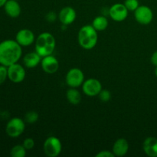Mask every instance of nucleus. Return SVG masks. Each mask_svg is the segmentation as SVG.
Listing matches in <instances>:
<instances>
[{
  "mask_svg": "<svg viewBox=\"0 0 157 157\" xmlns=\"http://www.w3.org/2000/svg\"><path fill=\"white\" fill-rule=\"evenodd\" d=\"M22 56V47L12 39L0 42V64L6 67L17 63Z\"/></svg>",
  "mask_w": 157,
  "mask_h": 157,
  "instance_id": "1",
  "label": "nucleus"
},
{
  "mask_svg": "<svg viewBox=\"0 0 157 157\" xmlns=\"http://www.w3.org/2000/svg\"><path fill=\"white\" fill-rule=\"evenodd\" d=\"M56 46L55 36L50 32H42L35 40V52L41 57L53 54Z\"/></svg>",
  "mask_w": 157,
  "mask_h": 157,
  "instance_id": "2",
  "label": "nucleus"
},
{
  "mask_svg": "<svg viewBox=\"0 0 157 157\" xmlns=\"http://www.w3.org/2000/svg\"><path fill=\"white\" fill-rule=\"evenodd\" d=\"M98 31L92 25H86L82 26L78 32V43L82 48L85 50H91L98 44Z\"/></svg>",
  "mask_w": 157,
  "mask_h": 157,
  "instance_id": "3",
  "label": "nucleus"
},
{
  "mask_svg": "<svg viewBox=\"0 0 157 157\" xmlns=\"http://www.w3.org/2000/svg\"><path fill=\"white\" fill-rule=\"evenodd\" d=\"M25 130V123L20 117L9 120L6 126V133L9 137L16 138L21 136Z\"/></svg>",
  "mask_w": 157,
  "mask_h": 157,
  "instance_id": "4",
  "label": "nucleus"
},
{
  "mask_svg": "<svg viewBox=\"0 0 157 157\" xmlns=\"http://www.w3.org/2000/svg\"><path fill=\"white\" fill-rule=\"evenodd\" d=\"M43 150L44 154L47 156L57 157L61 154L62 150V144L58 137L51 136L44 140Z\"/></svg>",
  "mask_w": 157,
  "mask_h": 157,
  "instance_id": "5",
  "label": "nucleus"
},
{
  "mask_svg": "<svg viewBox=\"0 0 157 157\" xmlns=\"http://www.w3.org/2000/svg\"><path fill=\"white\" fill-rule=\"evenodd\" d=\"M84 80V74L80 68L73 67L67 71L65 77V81L70 87H78L82 86Z\"/></svg>",
  "mask_w": 157,
  "mask_h": 157,
  "instance_id": "6",
  "label": "nucleus"
},
{
  "mask_svg": "<svg viewBox=\"0 0 157 157\" xmlns=\"http://www.w3.org/2000/svg\"><path fill=\"white\" fill-rule=\"evenodd\" d=\"M8 79L15 84L22 82L26 76V71L25 67L18 62L7 67Z\"/></svg>",
  "mask_w": 157,
  "mask_h": 157,
  "instance_id": "7",
  "label": "nucleus"
},
{
  "mask_svg": "<svg viewBox=\"0 0 157 157\" xmlns=\"http://www.w3.org/2000/svg\"><path fill=\"white\" fill-rule=\"evenodd\" d=\"M134 17L139 24L147 25L150 24L153 19V12L150 7L147 6H140L134 11Z\"/></svg>",
  "mask_w": 157,
  "mask_h": 157,
  "instance_id": "8",
  "label": "nucleus"
},
{
  "mask_svg": "<svg viewBox=\"0 0 157 157\" xmlns=\"http://www.w3.org/2000/svg\"><path fill=\"white\" fill-rule=\"evenodd\" d=\"M81 87L84 94L88 97L98 96L103 89L101 81L96 78H89L85 80Z\"/></svg>",
  "mask_w": 157,
  "mask_h": 157,
  "instance_id": "9",
  "label": "nucleus"
},
{
  "mask_svg": "<svg viewBox=\"0 0 157 157\" xmlns=\"http://www.w3.org/2000/svg\"><path fill=\"white\" fill-rule=\"evenodd\" d=\"M128 9L122 3H115L109 9V15L115 21H123L128 16Z\"/></svg>",
  "mask_w": 157,
  "mask_h": 157,
  "instance_id": "10",
  "label": "nucleus"
},
{
  "mask_svg": "<svg viewBox=\"0 0 157 157\" xmlns=\"http://www.w3.org/2000/svg\"><path fill=\"white\" fill-rule=\"evenodd\" d=\"M15 41L21 47H28V46L32 45L35 41V34L30 29H22L16 33Z\"/></svg>",
  "mask_w": 157,
  "mask_h": 157,
  "instance_id": "11",
  "label": "nucleus"
},
{
  "mask_svg": "<svg viewBox=\"0 0 157 157\" xmlns=\"http://www.w3.org/2000/svg\"><path fill=\"white\" fill-rule=\"evenodd\" d=\"M41 66L45 73L52 75L56 73L59 69V61L52 55H48L41 58Z\"/></svg>",
  "mask_w": 157,
  "mask_h": 157,
  "instance_id": "12",
  "label": "nucleus"
},
{
  "mask_svg": "<svg viewBox=\"0 0 157 157\" xmlns=\"http://www.w3.org/2000/svg\"><path fill=\"white\" fill-rule=\"evenodd\" d=\"M77 17L76 11L71 6H66L61 9L58 14V19L62 25H69L75 21Z\"/></svg>",
  "mask_w": 157,
  "mask_h": 157,
  "instance_id": "13",
  "label": "nucleus"
},
{
  "mask_svg": "<svg viewBox=\"0 0 157 157\" xmlns=\"http://www.w3.org/2000/svg\"><path fill=\"white\" fill-rule=\"evenodd\" d=\"M4 10L8 16L16 18L21 15V8L18 0H8L4 6Z\"/></svg>",
  "mask_w": 157,
  "mask_h": 157,
  "instance_id": "14",
  "label": "nucleus"
},
{
  "mask_svg": "<svg viewBox=\"0 0 157 157\" xmlns=\"http://www.w3.org/2000/svg\"><path fill=\"white\" fill-rule=\"evenodd\" d=\"M143 150L147 156L157 157V138L154 136L146 138L143 144Z\"/></svg>",
  "mask_w": 157,
  "mask_h": 157,
  "instance_id": "15",
  "label": "nucleus"
},
{
  "mask_svg": "<svg viewBox=\"0 0 157 157\" xmlns=\"http://www.w3.org/2000/svg\"><path fill=\"white\" fill-rule=\"evenodd\" d=\"M129 150V143L124 138H119L113 144L112 152L115 156H124Z\"/></svg>",
  "mask_w": 157,
  "mask_h": 157,
  "instance_id": "16",
  "label": "nucleus"
},
{
  "mask_svg": "<svg viewBox=\"0 0 157 157\" xmlns=\"http://www.w3.org/2000/svg\"><path fill=\"white\" fill-rule=\"evenodd\" d=\"M41 57L36 52H29L23 58V64L28 68H35L41 64Z\"/></svg>",
  "mask_w": 157,
  "mask_h": 157,
  "instance_id": "17",
  "label": "nucleus"
},
{
  "mask_svg": "<svg viewBox=\"0 0 157 157\" xmlns=\"http://www.w3.org/2000/svg\"><path fill=\"white\" fill-rule=\"evenodd\" d=\"M66 98L68 102L73 105H78L81 101V94L79 90L75 87H70L66 92Z\"/></svg>",
  "mask_w": 157,
  "mask_h": 157,
  "instance_id": "18",
  "label": "nucleus"
},
{
  "mask_svg": "<svg viewBox=\"0 0 157 157\" xmlns=\"http://www.w3.org/2000/svg\"><path fill=\"white\" fill-rule=\"evenodd\" d=\"M108 20L105 15H99L94 18L92 21V26L96 29L98 32H102L107 29L108 27Z\"/></svg>",
  "mask_w": 157,
  "mask_h": 157,
  "instance_id": "19",
  "label": "nucleus"
},
{
  "mask_svg": "<svg viewBox=\"0 0 157 157\" xmlns=\"http://www.w3.org/2000/svg\"><path fill=\"white\" fill-rule=\"evenodd\" d=\"M26 149L22 144L15 145L11 149L10 156L12 157H25L26 156Z\"/></svg>",
  "mask_w": 157,
  "mask_h": 157,
  "instance_id": "20",
  "label": "nucleus"
},
{
  "mask_svg": "<svg viewBox=\"0 0 157 157\" xmlns=\"http://www.w3.org/2000/svg\"><path fill=\"white\" fill-rule=\"evenodd\" d=\"M38 120V113L36 111L31 110L26 113L25 116V121L28 124H35Z\"/></svg>",
  "mask_w": 157,
  "mask_h": 157,
  "instance_id": "21",
  "label": "nucleus"
},
{
  "mask_svg": "<svg viewBox=\"0 0 157 157\" xmlns=\"http://www.w3.org/2000/svg\"><path fill=\"white\" fill-rule=\"evenodd\" d=\"M124 6H126L129 12H134L140 6V3L138 0H125Z\"/></svg>",
  "mask_w": 157,
  "mask_h": 157,
  "instance_id": "22",
  "label": "nucleus"
},
{
  "mask_svg": "<svg viewBox=\"0 0 157 157\" xmlns=\"http://www.w3.org/2000/svg\"><path fill=\"white\" fill-rule=\"evenodd\" d=\"M98 97L102 102L107 103L111 99V93L107 89H102L98 94Z\"/></svg>",
  "mask_w": 157,
  "mask_h": 157,
  "instance_id": "23",
  "label": "nucleus"
},
{
  "mask_svg": "<svg viewBox=\"0 0 157 157\" xmlns=\"http://www.w3.org/2000/svg\"><path fill=\"white\" fill-rule=\"evenodd\" d=\"M8 78L7 67L0 64V85L3 84Z\"/></svg>",
  "mask_w": 157,
  "mask_h": 157,
  "instance_id": "24",
  "label": "nucleus"
},
{
  "mask_svg": "<svg viewBox=\"0 0 157 157\" xmlns=\"http://www.w3.org/2000/svg\"><path fill=\"white\" fill-rule=\"evenodd\" d=\"M22 145L24 146V147L26 150H30L32 149H33V147H35V140L32 138L28 137L24 140Z\"/></svg>",
  "mask_w": 157,
  "mask_h": 157,
  "instance_id": "25",
  "label": "nucleus"
},
{
  "mask_svg": "<svg viewBox=\"0 0 157 157\" xmlns=\"http://www.w3.org/2000/svg\"><path fill=\"white\" fill-rule=\"evenodd\" d=\"M57 18H58V15L55 12H52V11L49 12L45 15L46 21L50 23H53L57 19Z\"/></svg>",
  "mask_w": 157,
  "mask_h": 157,
  "instance_id": "26",
  "label": "nucleus"
},
{
  "mask_svg": "<svg viewBox=\"0 0 157 157\" xmlns=\"http://www.w3.org/2000/svg\"><path fill=\"white\" fill-rule=\"evenodd\" d=\"M97 157H114L115 155L113 152H110L109 150H102L96 154Z\"/></svg>",
  "mask_w": 157,
  "mask_h": 157,
  "instance_id": "27",
  "label": "nucleus"
},
{
  "mask_svg": "<svg viewBox=\"0 0 157 157\" xmlns=\"http://www.w3.org/2000/svg\"><path fill=\"white\" fill-rule=\"evenodd\" d=\"M151 63L155 66V67H157V51L155 52H153V54L151 56Z\"/></svg>",
  "mask_w": 157,
  "mask_h": 157,
  "instance_id": "28",
  "label": "nucleus"
},
{
  "mask_svg": "<svg viewBox=\"0 0 157 157\" xmlns=\"http://www.w3.org/2000/svg\"><path fill=\"white\" fill-rule=\"evenodd\" d=\"M7 1L8 0H0V8L4 7V6L7 2Z\"/></svg>",
  "mask_w": 157,
  "mask_h": 157,
  "instance_id": "29",
  "label": "nucleus"
},
{
  "mask_svg": "<svg viewBox=\"0 0 157 157\" xmlns=\"http://www.w3.org/2000/svg\"><path fill=\"white\" fill-rule=\"evenodd\" d=\"M155 75L157 77V67H156V68H155Z\"/></svg>",
  "mask_w": 157,
  "mask_h": 157,
  "instance_id": "30",
  "label": "nucleus"
},
{
  "mask_svg": "<svg viewBox=\"0 0 157 157\" xmlns=\"http://www.w3.org/2000/svg\"><path fill=\"white\" fill-rule=\"evenodd\" d=\"M1 113H1V110H0V116H1Z\"/></svg>",
  "mask_w": 157,
  "mask_h": 157,
  "instance_id": "31",
  "label": "nucleus"
},
{
  "mask_svg": "<svg viewBox=\"0 0 157 157\" xmlns=\"http://www.w3.org/2000/svg\"></svg>",
  "mask_w": 157,
  "mask_h": 157,
  "instance_id": "32",
  "label": "nucleus"
}]
</instances>
